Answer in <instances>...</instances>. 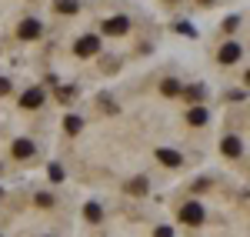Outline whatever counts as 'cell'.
I'll use <instances>...</instances> for the list:
<instances>
[{"label":"cell","mask_w":250,"mask_h":237,"mask_svg":"<svg viewBox=\"0 0 250 237\" xmlns=\"http://www.w3.org/2000/svg\"><path fill=\"white\" fill-rule=\"evenodd\" d=\"M180 220H184V224H204V207H200V204H184V207H180Z\"/></svg>","instance_id":"1"},{"label":"cell","mask_w":250,"mask_h":237,"mask_svg":"<svg viewBox=\"0 0 250 237\" xmlns=\"http://www.w3.org/2000/svg\"><path fill=\"white\" fill-rule=\"evenodd\" d=\"M74 50H77V57H94L97 50H100V40L97 37H80Z\"/></svg>","instance_id":"2"},{"label":"cell","mask_w":250,"mask_h":237,"mask_svg":"<svg viewBox=\"0 0 250 237\" xmlns=\"http://www.w3.org/2000/svg\"><path fill=\"white\" fill-rule=\"evenodd\" d=\"M127 27H130V20H127V17H110V20H104V34H110V37H120Z\"/></svg>","instance_id":"3"},{"label":"cell","mask_w":250,"mask_h":237,"mask_svg":"<svg viewBox=\"0 0 250 237\" xmlns=\"http://www.w3.org/2000/svg\"><path fill=\"white\" fill-rule=\"evenodd\" d=\"M40 104H43V90H40V87H34V90H23V97H20V107L34 110V107H40Z\"/></svg>","instance_id":"4"},{"label":"cell","mask_w":250,"mask_h":237,"mask_svg":"<svg viewBox=\"0 0 250 237\" xmlns=\"http://www.w3.org/2000/svg\"><path fill=\"white\" fill-rule=\"evenodd\" d=\"M207 117H210L207 107H190V110H187V124H190V127H204Z\"/></svg>","instance_id":"5"},{"label":"cell","mask_w":250,"mask_h":237,"mask_svg":"<svg viewBox=\"0 0 250 237\" xmlns=\"http://www.w3.org/2000/svg\"><path fill=\"white\" fill-rule=\"evenodd\" d=\"M157 160H160V164H167V167H180V164H184V157H180L177 151H167V147H160V151H157Z\"/></svg>","instance_id":"6"},{"label":"cell","mask_w":250,"mask_h":237,"mask_svg":"<svg viewBox=\"0 0 250 237\" xmlns=\"http://www.w3.org/2000/svg\"><path fill=\"white\" fill-rule=\"evenodd\" d=\"M17 34L23 40H34V37H40V23H37V20H23V23L17 27Z\"/></svg>","instance_id":"7"},{"label":"cell","mask_w":250,"mask_h":237,"mask_svg":"<svg viewBox=\"0 0 250 237\" xmlns=\"http://www.w3.org/2000/svg\"><path fill=\"white\" fill-rule=\"evenodd\" d=\"M240 54H244V50H240L237 43H227V47L220 50V64H233V60H240Z\"/></svg>","instance_id":"8"},{"label":"cell","mask_w":250,"mask_h":237,"mask_svg":"<svg viewBox=\"0 0 250 237\" xmlns=\"http://www.w3.org/2000/svg\"><path fill=\"white\" fill-rule=\"evenodd\" d=\"M14 157H34V144H30V140H17V144H14Z\"/></svg>","instance_id":"9"},{"label":"cell","mask_w":250,"mask_h":237,"mask_svg":"<svg viewBox=\"0 0 250 237\" xmlns=\"http://www.w3.org/2000/svg\"><path fill=\"white\" fill-rule=\"evenodd\" d=\"M240 151H244V147H240V140H237V137L224 140V154H227V157H240Z\"/></svg>","instance_id":"10"},{"label":"cell","mask_w":250,"mask_h":237,"mask_svg":"<svg viewBox=\"0 0 250 237\" xmlns=\"http://www.w3.org/2000/svg\"><path fill=\"white\" fill-rule=\"evenodd\" d=\"M127 191H130L134 197H140V194H147V177H134L130 184H127Z\"/></svg>","instance_id":"11"},{"label":"cell","mask_w":250,"mask_h":237,"mask_svg":"<svg viewBox=\"0 0 250 237\" xmlns=\"http://www.w3.org/2000/svg\"><path fill=\"white\" fill-rule=\"evenodd\" d=\"M83 217H87V220H94V224H97V220L104 217V211H100V204H87V207H83Z\"/></svg>","instance_id":"12"},{"label":"cell","mask_w":250,"mask_h":237,"mask_svg":"<svg viewBox=\"0 0 250 237\" xmlns=\"http://www.w3.org/2000/svg\"><path fill=\"white\" fill-rule=\"evenodd\" d=\"M160 90H164V94H167V97H177V94H180V80H164V87H160Z\"/></svg>","instance_id":"13"},{"label":"cell","mask_w":250,"mask_h":237,"mask_svg":"<svg viewBox=\"0 0 250 237\" xmlns=\"http://www.w3.org/2000/svg\"><path fill=\"white\" fill-rule=\"evenodd\" d=\"M80 127H83V120H80V117H74V114H70V117L63 120V130H67V134H77Z\"/></svg>","instance_id":"14"},{"label":"cell","mask_w":250,"mask_h":237,"mask_svg":"<svg viewBox=\"0 0 250 237\" xmlns=\"http://www.w3.org/2000/svg\"><path fill=\"white\" fill-rule=\"evenodd\" d=\"M77 7H80L77 0H57V10H60V14H77Z\"/></svg>","instance_id":"15"},{"label":"cell","mask_w":250,"mask_h":237,"mask_svg":"<svg viewBox=\"0 0 250 237\" xmlns=\"http://www.w3.org/2000/svg\"><path fill=\"white\" fill-rule=\"evenodd\" d=\"M184 94H187L190 100H200V97H204V87H187Z\"/></svg>","instance_id":"16"},{"label":"cell","mask_w":250,"mask_h":237,"mask_svg":"<svg viewBox=\"0 0 250 237\" xmlns=\"http://www.w3.org/2000/svg\"><path fill=\"white\" fill-rule=\"evenodd\" d=\"M47 174H50V180H63V171H60L57 164H50V171H47Z\"/></svg>","instance_id":"17"},{"label":"cell","mask_w":250,"mask_h":237,"mask_svg":"<svg viewBox=\"0 0 250 237\" xmlns=\"http://www.w3.org/2000/svg\"><path fill=\"white\" fill-rule=\"evenodd\" d=\"M37 204L40 207H54V197L50 194H37Z\"/></svg>","instance_id":"18"},{"label":"cell","mask_w":250,"mask_h":237,"mask_svg":"<svg viewBox=\"0 0 250 237\" xmlns=\"http://www.w3.org/2000/svg\"><path fill=\"white\" fill-rule=\"evenodd\" d=\"M154 237H173V231H170V227H157Z\"/></svg>","instance_id":"19"},{"label":"cell","mask_w":250,"mask_h":237,"mask_svg":"<svg viewBox=\"0 0 250 237\" xmlns=\"http://www.w3.org/2000/svg\"><path fill=\"white\" fill-rule=\"evenodd\" d=\"M7 90H10V80H3V77H0V97H3Z\"/></svg>","instance_id":"20"},{"label":"cell","mask_w":250,"mask_h":237,"mask_svg":"<svg viewBox=\"0 0 250 237\" xmlns=\"http://www.w3.org/2000/svg\"><path fill=\"white\" fill-rule=\"evenodd\" d=\"M200 3H210V0H200Z\"/></svg>","instance_id":"21"}]
</instances>
